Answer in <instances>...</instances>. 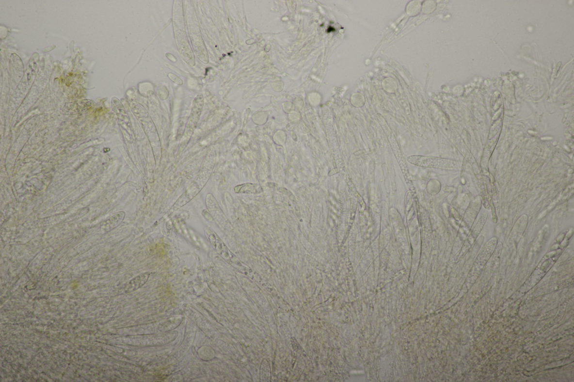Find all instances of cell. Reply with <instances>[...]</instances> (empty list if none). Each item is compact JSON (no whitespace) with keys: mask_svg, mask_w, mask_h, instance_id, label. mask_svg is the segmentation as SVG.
<instances>
[{"mask_svg":"<svg viewBox=\"0 0 574 382\" xmlns=\"http://www.w3.org/2000/svg\"><path fill=\"white\" fill-rule=\"evenodd\" d=\"M125 215V212L120 211L110 216L103 223L102 228L103 229L104 231L109 232L111 230L116 228L124 221Z\"/></svg>","mask_w":574,"mask_h":382,"instance_id":"7a4b0ae2","label":"cell"},{"mask_svg":"<svg viewBox=\"0 0 574 382\" xmlns=\"http://www.w3.org/2000/svg\"><path fill=\"white\" fill-rule=\"evenodd\" d=\"M93 104L92 101L90 100H82L69 103L64 106L63 111L67 114H79L89 110L92 107Z\"/></svg>","mask_w":574,"mask_h":382,"instance_id":"6da1fadb","label":"cell"}]
</instances>
